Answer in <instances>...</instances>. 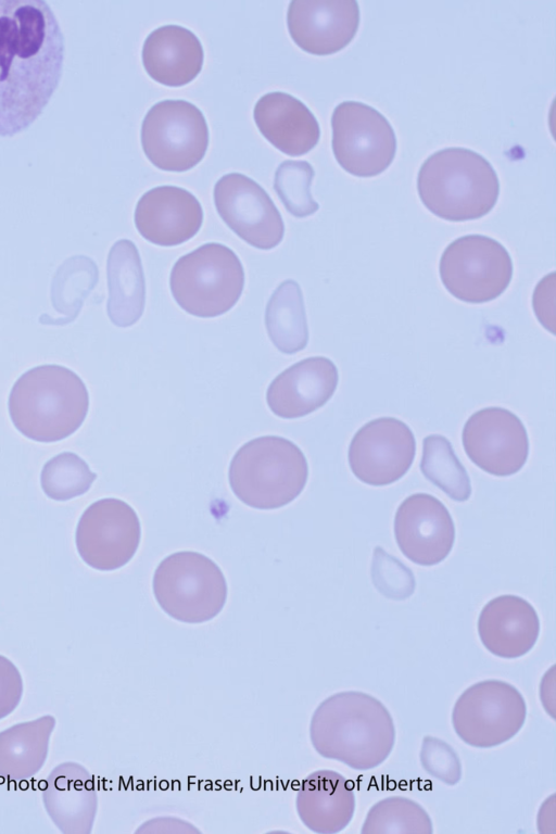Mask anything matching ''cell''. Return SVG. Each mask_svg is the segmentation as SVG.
I'll return each mask as SVG.
<instances>
[{"instance_id":"6da1fadb","label":"cell","mask_w":556,"mask_h":834,"mask_svg":"<svg viewBox=\"0 0 556 834\" xmlns=\"http://www.w3.org/2000/svg\"><path fill=\"white\" fill-rule=\"evenodd\" d=\"M65 38L43 0H0V138L26 130L61 81Z\"/></svg>"},{"instance_id":"7a4b0ae2","label":"cell","mask_w":556,"mask_h":834,"mask_svg":"<svg viewBox=\"0 0 556 834\" xmlns=\"http://www.w3.org/2000/svg\"><path fill=\"white\" fill-rule=\"evenodd\" d=\"M309 738L321 757L365 771L389 757L395 743V726L379 699L359 691H343L327 697L315 709Z\"/></svg>"},{"instance_id":"3957f363","label":"cell","mask_w":556,"mask_h":834,"mask_svg":"<svg viewBox=\"0 0 556 834\" xmlns=\"http://www.w3.org/2000/svg\"><path fill=\"white\" fill-rule=\"evenodd\" d=\"M9 414L25 437L43 443L61 441L84 422L89 394L81 378L61 365H40L24 372L9 395Z\"/></svg>"},{"instance_id":"277c9868","label":"cell","mask_w":556,"mask_h":834,"mask_svg":"<svg viewBox=\"0 0 556 834\" xmlns=\"http://www.w3.org/2000/svg\"><path fill=\"white\" fill-rule=\"evenodd\" d=\"M422 204L435 216L466 222L486 215L496 204L500 180L491 163L466 148H445L429 155L417 176Z\"/></svg>"},{"instance_id":"5b68a950","label":"cell","mask_w":556,"mask_h":834,"mask_svg":"<svg viewBox=\"0 0 556 834\" xmlns=\"http://www.w3.org/2000/svg\"><path fill=\"white\" fill-rule=\"evenodd\" d=\"M235 495L257 509H276L304 490L308 465L301 448L277 435L255 438L233 455L228 471Z\"/></svg>"},{"instance_id":"8992f818","label":"cell","mask_w":556,"mask_h":834,"mask_svg":"<svg viewBox=\"0 0 556 834\" xmlns=\"http://www.w3.org/2000/svg\"><path fill=\"white\" fill-rule=\"evenodd\" d=\"M169 287L177 304L190 315L217 317L239 301L244 270L230 248L208 242L178 258Z\"/></svg>"},{"instance_id":"52a82bcc","label":"cell","mask_w":556,"mask_h":834,"mask_svg":"<svg viewBox=\"0 0 556 834\" xmlns=\"http://www.w3.org/2000/svg\"><path fill=\"white\" fill-rule=\"evenodd\" d=\"M156 603L170 618L203 623L215 618L227 599V582L207 556L191 551L174 553L156 567L152 580Z\"/></svg>"},{"instance_id":"ba28073f","label":"cell","mask_w":556,"mask_h":834,"mask_svg":"<svg viewBox=\"0 0 556 834\" xmlns=\"http://www.w3.org/2000/svg\"><path fill=\"white\" fill-rule=\"evenodd\" d=\"M439 273L443 286L455 299L482 304L504 293L511 281L514 266L501 242L483 235H467L445 248Z\"/></svg>"},{"instance_id":"9c48e42d","label":"cell","mask_w":556,"mask_h":834,"mask_svg":"<svg viewBox=\"0 0 556 834\" xmlns=\"http://www.w3.org/2000/svg\"><path fill=\"white\" fill-rule=\"evenodd\" d=\"M526 717L522 694L513 684L492 679L477 682L459 695L452 710V724L465 744L491 748L511 740Z\"/></svg>"},{"instance_id":"30bf717a","label":"cell","mask_w":556,"mask_h":834,"mask_svg":"<svg viewBox=\"0 0 556 834\" xmlns=\"http://www.w3.org/2000/svg\"><path fill=\"white\" fill-rule=\"evenodd\" d=\"M146 156L157 168L185 172L205 155L208 127L199 108L186 100H162L153 104L141 124Z\"/></svg>"},{"instance_id":"8fae6325","label":"cell","mask_w":556,"mask_h":834,"mask_svg":"<svg viewBox=\"0 0 556 834\" xmlns=\"http://www.w3.org/2000/svg\"><path fill=\"white\" fill-rule=\"evenodd\" d=\"M331 127L334 157L348 173L372 177L391 165L396 136L378 110L359 101H343L332 112Z\"/></svg>"},{"instance_id":"7c38bea8","label":"cell","mask_w":556,"mask_h":834,"mask_svg":"<svg viewBox=\"0 0 556 834\" xmlns=\"http://www.w3.org/2000/svg\"><path fill=\"white\" fill-rule=\"evenodd\" d=\"M141 526L135 509L118 498H102L81 515L76 546L90 567L110 571L125 566L136 554Z\"/></svg>"},{"instance_id":"4fadbf2b","label":"cell","mask_w":556,"mask_h":834,"mask_svg":"<svg viewBox=\"0 0 556 834\" xmlns=\"http://www.w3.org/2000/svg\"><path fill=\"white\" fill-rule=\"evenodd\" d=\"M416 441L400 419L381 417L368 421L354 434L349 446V465L362 482L382 486L400 480L410 468Z\"/></svg>"},{"instance_id":"5bb4252c","label":"cell","mask_w":556,"mask_h":834,"mask_svg":"<svg viewBox=\"0 0 556 834\" xmlns=\"http://www.w3.org/2000/svg\"><path fill=\"white\" fill-rule=\"evenodd\" d=\"M214 203L222 219L250 245L270 250L285 235L280 212L269 194L252 178L229 173L214 186Z\"/></svg>"},{"instance_id":"9a60e30c","label":"cell","mask_w":556,"mask_h":834,"mask_svg":"<svg viewBox=\"0 0 556 834\" xmlns=\"http://www.w3.org/2000/svg\"><path fill=\"white\" fill-rule=\"evenodd\" d=\"M462 441L469 459L497 477L518 472L529 455L523 422L503 407H486L473 413L463 428Z\"/></svg>"},{"instance_id":"2e32d148","label":"cell","mask_w":556,"mask_h":834,"mask_svg":"<svg viewBox=\"0 0 556 834\" xmlns=\"http://www.w3.org/2000/svg\"><path fill=\"white\" fill-rule=\"evenodd\" d=\"M394 535L401 552L409 560L420 566H433L452 551L455 527L440 500L416 493L400 504L394 517Z\"/></svg>"},{"instance_id":"e0dca14e","label":"cell","mask_w":556,"mask_h":834,"mask_svg":"<svg viewBox=\"0 0 556 834\" xmlns=\"http://www.w3.org/2000/svg\"><path fill=\"white\" fill-rule=\"evenodd\" d=\"M355 0H292L287 25L293 41L304 51L327 55L345 48L359 25Z\"/></svg>"},{"instance_id":"ac0fdd59","label":"cell","mask_w":556,"mask_h":834,"mask_svg":"<svg viewBox=\"0 0 556 834\" xmlns=\"http://www.w3.org/2000/svg\"><path fill=\"white\" fill-rule=\"evenodd\" d=\"M203 222L199 200L188 190L164 185L143 193L135 208V225L148 241L174 247L193 238Z\"/></svg>"},{"instance_id":"d6986e66","label":"cell","mask_w":556,"mask_h":834,"mask_svg":"<svg viewBox=\"0 0 556 834\" xmlns=\"http://www.w3.org/2000/svg\"><path fill=\"white\" fill-rule=\"evenodd\" d=\"M339 382L338 368L324 356L302 359L279 374L269 384L266 401L278 417H304L324 406Z\"/></svg>"},{"instance_id":"ffe728a7","label":"cell","mask_w":556,"mask_h":834,"mask_svg":"<svg viewBox=\"0 0 556 834\" xmlns=\"http://www.w3.org/2000/svg\"><path fill=\"white\" fill-rule=\"evenodd\" d=\"M90 772L80 763L66 761L48 775L42 803L63 834L91 833L98 809V795Z\"/></svg>"},{"instance_id":"44dd1931","label":"cell","mask_w":556,"mask_h":834,"mask_svg":"<svg viewBox=\"0 0 556 834\" xmlns=\"http://www.w3.org/2000/svg\"><path fill=\"white\" fill-rule=\"evenodd\" d=\"M478 634L493 655L514 659L528 654L540 634V619L525 598L505 594L491 599L478 618Z\"/></svg>"},{"instance_id":"7402d4cb","label":"cell","mask_w":556,"mask_h":834,"mask_svg":"<svg viewBox=\"0 0 556 834\" xmlns=\"http://www.w3.org/2000/svg\"><path fill=\"white\" fill-rule=\"evenodd\" d=\"M253 117L262 135L288 155L305 154L318 143L320 128L315 115L287 92L262 96L254 105Z\"/></svg>"},{"instance_id":"603a6c76","label":"cell","mask_w":556,"mask_h":834,"mask_svg":"<svg viewBox=\"0 0 556 834\" xmlns=\"http://www.w3.org/2000/svg\"><path fill=\"white\" fill-rule=\"evenodd\" d=\"M295 808L308 830L318 834L339 833L350 824L355 811L353 786L337 771H314L302 781Z\"/></svg>"},{"instance_id":"cb8c5ba5","label":"cell","mask_w":556,"mask_h":834,"mask_svg":"<svg viewBox=\"0 0 556 834\" xmlns=\"http://www.w3.org/2000/svg\"><path fill=\"white\" fill-rule=\"evenodd\" d=\"M141 58L152 79L165 86L179 87L199 75L204 52L194 33L169 24L155 28L147 36Z\"/></svg>"},{"instance_id":"d4e9b609","label":"cell","mask_w":556,"mask_h":834,"mask_svg":"<svg viewBox=\"0 0 556 834\" xmlns=\"http://www.w3.org/2000/svg\"><path fill=\"white\" fill-rule=\"evenodd\" d=\"M109 299L106 312L117 327H129L142 316L146 283L139 251L128 239L116 241L106 263Z\"/></svg>"},{"instance_id":"484cf974","label":"cell","mask_w":556,"mask_h":834,"mask_svg":"<svg viewBox=\"0 0 556 834\" xmlns=\"http://www.w3.org/2000/svg\"><path fill=\"white\" fill-rule=\"evenodd\" d=\"M55 726L51 715L14 724L0 732V776L22 782L43 767Z\"/></svg>"},{"instance_id":"4316f807","label":"cell","mask_w":556,"mask_h":834,"mask_svg":"<svg viewBox=\"0 0 556 834\" xmlns=\"http://www.w3.org/2000/svg\"><path fill=\"white\" fill-rule=\"evenodd\" d=\"M265 326L273 344L285 354L305 349L308 327L303 294L294 280L281 282L271 294L265 311Z\"/></svg>"},{"instance_id":"83f0119b","label":"cell","mask_w":556,"mask_h":834,"mask_svg":"<svg viewBox=\"0 0 556 834\" xmlns=\"http://www.w3.org/2000/svg\"><path fill=\"white\" fill-rule=\"evenodd\" d=\"M420 470L454 501L464 502L470 497L471 484L468 473L445 437L430 434L424 439Z\"/></svg>"},{"instance_id":"f1b7e54d","label":"cell","mask_w":556,"mask_h":834,"mask_svg":"<svg viewBox=\"0 0 556 834\" xmlns=\"http://www.w3.org/2000/svg\"><path fill=\"white\" fill-rule=\"evenodd\" d=\"M97 282L98 267L87 256L70 257L58 268L51 283V302L55 311L64 315L59 325L76 318Z\"/></svg>"},{"instance_id":"f546056e","label":"cell","mask_w":556,"mask_h":834,"mask_svg":"<svg viewBox=\"0 0 556 834\" xmlns=\"http://www.w3.org/2000/svg\"><path fill=\"white\" fill-rule=\"evenodd\" d=\"M432 821L416 801L403 796L386 797L372 805L363 823L362 834H431Z\"/></svg>"},{"instance_id":"4dcf8cb0","label":"cell","mask_w":556,"mask_h":834,"mask_svg":"<svg viewBox=\"0 0 556 834\" xmlns=\"http://www.w3.org/2000/svg\"><path fill=\"white\" fill-rule=\"evenodd\" d=\"M97 475L78 455L63 452L48 460L40 475L46 495L55 501H67L86 493Z\"/></svg>"},{"instance_id":"1f68e13d","label":"cell","mask_w":556,"mask_h":834,"mask_svg":"<svg viewBox=\"0 0 556 834\" xmlns=\"http://www.w3.org/2000/svg\"><path fill=\"white\" fill-rule=\"evenodd\" d=\"M314 175L313 166L302 160H286L276 169L275 191L286 210L295 217L309 216L319 208L311 193Z\"/></svg>"},{"instance_id":"d6a6232c","label":"cell","mask_w":556,"mask_h":834,"mask_svg":"<svg viewBox=\"0 0 556 834\" xmlns=\"http://www.w3.org/2000/svg\"><path fill=\"white\" fill-rule=\"evenodd\" d=\"M371 579L378 592L390 599L403 601L415 591L412 570L380 546L374 552Z\"/></svg>"},{"instance_id":"836d02e7","label":"cell","mask_w":556,"mask_h":834,"mask_svg":"<svg viewBox=\"0 0 556 834\" xmlns=\"http://www.w3.org/2000/svg\"><path fill=\"white\" fill-rule=\"evenodd\" d=\"M419 759L429 775L446 785H456L462 779V763L457 753L438 737L427 735L422 738Z\"/></svg>"},{"instance_id":"e575fe53","label":"cell","mask_w":556,"mask_h":834,"mask_svg":"<svg viewBox=\"0 0 556 834\" xmlns=\"http://www.w3.org/2000/svg\"><path fill=\"white\" fill-rule=\"evenodd\" d=\"M23 691L24 684L20 670L9 658L0 655V720L16 709Z\"/></svg>"},{"instance_id":"d590c367","label":"cell","mask_w":556,"mask_h":834,"mask_svg":"<svg viewBox=\"0 0 556 834\" xmlns=\"http://www.w3.org/2000/svg\"><path fill=\"white\" fill-rule=\"evenodd\" d=\"M533 309L545 329L555 333V273H551L536 285L533 293Z\"/></svg>"}]
</instances>
